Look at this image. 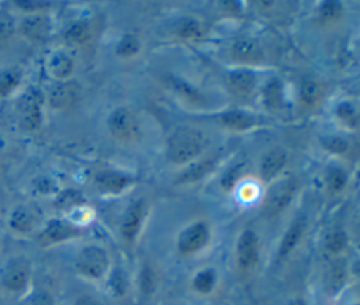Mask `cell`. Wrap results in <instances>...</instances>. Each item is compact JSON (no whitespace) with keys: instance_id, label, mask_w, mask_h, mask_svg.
<instances>
[{"instance_id":"cell-1","label":"cell","mask_w":360,"mask_h":305,"mask_svg":"<svg viewBox=\"0 0 360 305\" xmlns=\"http://www.w3.org/2000/svg\"><path fill=\"white\" fill-rule=\"evenodd\" d=\"M207 146L205 135L195 128L181 126L166 142V156L172 163L183 164L197 157Z\"/></svg>"},{"instance_id":"cell-2","label":"cell","mask_w":360,"mask_h":305,"mask_svg":"<svg viewBox=\"0 0 360 305\" xmlns=\"http://www.w3.org/2000/svg\"><path fill=\"white\" fill-rule=\"evenodd\" d=\"M32 268L30 260L22 256L10 257L0 271V285L13 295L24 294L31 283Z\"/></svg>"},{"instance_id":"cell-3","label":"cell","mask_w":360,"mask_h":305,"mask_svg":"<svg viewBox=\"0 0 360 305\" xmlns=\"http://www.w3.org/2000/svg\"><path fill=\"white\" fill-rule=\"evenodd\" d=\"M75 268L82 277L91 281H100L110 270V257L103 247L90 245L77 253Z\"/></svg>"},{"instance_id":"cell-4","label":"cell","mask_w":360,"mask_h":305,"mask_svg":"<svg viewBox=\"0 0 360 305\" xmlns=\"http://www.w3.org/2000/svg\"><path fill=\"white\" fill-rule=\"evenodd\" d=\"M211 239V231L207 222L195 221L180 231L176 239V249L181 256H191L201 252Z\"/></svg>"},{"instance_id":"cell-5","label":"cell","mask_w":360,"mask_h":305,"mask_svg":"<svg viewBox=\"0 0 360 305\" xmlns=\"http://www.w3.org/2000/svg\"><path fill=\"white\" fill-rule=\"evenodd\" d=\"M108 131L112 138L121 142H129L141 134V125L136 114L128 107L115 108L107 121Z\"/></svg>"},{"instance_id":"cell-6","label":"cell","mask_w":360,"mask_h":305,"mask_svg":"<svg viewBox=\"0 0 360 305\" xmlns=\"http://www.w3.org/2000/svg\"><path fill=\"white\" fill-rule=\"evenodd\" d=\"M83 235V228L68 219H49L38 233V242L42 246H53Z\"/></svg>"},{"instance_id":"cell-7","label":"cell","mask_w":360,"mask_h":305,"mask_svg":"<svg viewBox=\"0 0 360 305\" xmlns=\"http://www.w3.org/2000/svg\"><path fill=\"white\" fill-rule=\"evenodd\" d=\"M235 257H236V266L242 273H249L257 266L260 259V245L255 231L252 229L242 231L236 242Z\"/></svg>"},{"instance_id":"cell-8","label":"cell","mask_w":360,"mask_h":305,"mask_svg":"<svg viewBox=\"0 0 360 305\" xmlns=\"http://www.w3.org/2000/svg\"><path fill=\"white\" fill-rule=\"evenodd\" d=\"M295 190H297V183L294 179H287L284 181H280L277 186H274L269 191L263 202V212L267 216H274L283 212L291 202Z\"/></svg>"},{"instance_id":"cell-9","label":"cell","mask_w":360,"mask_h":305,"mask_svg":"<svg viewBox=\"0 0 360 305\" xmlns=\"http://www.w3.org/2000/svg\"><path fill=\"white\" fill-rule=\"evenodd\" d=\"M41 107H42V97L38 90L30 89L21 96L18 101V110L21 115V122L27 129L35 131L39 128L42 122Z\"/></svg>"},{"instance_id":"cell-10","label":"cell","mask_w":360,"mask_h":305,"mask_svg":"<svg viewBox=\"0 0 360 305\" xmlns=\"http://www.w3.org/2000/svg\"><path fill=\"white\" fill-rule=\"evenodd\" d=\"M146 211L148 205L143 198H139L135 202H132L125 211L121 222V236L127 243L135 242L143 223V219L146 216Z\"/></svg>"},{"instance_id":"cell-11","label":"cell","mask_w":360,"mask_h":305,"mask_svg":"<svg viewBox=\"0 0 360 305\" xmlns=\"http://www.w3.org/2000/svg\"><path fill=\"white\" fill-rule=\"evenodd\" d=\"M134 183V177L117 170H104L96 174L94 187L101 194L115 195L127 190Z\"/></svg>"},{"instance_id":"cell-12","label":"cell","mask_w":360,"mask_h":305,"mask_svg":"<svg viewBox=\"0 0 360 305\" xmlns=\"http://www.w3.org/2000/svg\"><path fill=\"white\" fill-rule=\"evenodd\" d=\"M7 225L8 229L15 235H28L35 228V216L28 207L18 205L10 212Z\"/></svg>"},{"instance_id":"cell-13","label":"cell","mask_w":360,"mask_h":305,"mask_svg":"<svg viewBox=\"0 0 360 305\" xmlns=\"http://www.w3.org/2000/svg\"><path fill=\"white\" fill-rule=\"evenodd\" d=\"M287 163V153L280 149L274 148L263 155L260 160V177L264 181L273 180L285 166Z\"/></svg>"},{"instance_id":"cell-14","label":"cell","mask_w":360,"mask_h":305,"mask_svg":"<svg viewBox=\"0 0 360 305\" xmlns=\"http://www.w3.org/2000/svg\"><path fill=\"white\" fill-rule=\"evenodd\" d=\"M77 86L72 82H59L49 91V103L53 108H69L77 100Z\"/></svg>"},{"instance_id":"cell-15","label":"cell","mask_w":360,"mask_h":305,"mask_svg":"<svg viewBox=\"0 0 360 305\" xmlns=\"http://www.w3.org/2000/svg\"><path fill=\"white\" fill-rule=\"evenodd\" d=\"M51 30L49 20L42 14H30L21 22V32L31 41H42L48 37Z\"/></svg>"},{"instance_id":"cell-16","label":"cell","mask_w":360,"mask_h":305,"mask_svg":"<svg viewBox=\"0 0 360 305\" xmlns=\"http://www.w3.org/2000/svg\"><path fill=\"white\" fill-rule=\"evenodd\" d=\"M305 231V221L304 219H297L294 221V223H291V226L285 231L278 250H277V260H284L300 243L302 233Z\"/></svg>"},{"instance_id":"cell-17","label":"cell","mask_w":360,"mask_h":305,"mask_svg":"<svg viewBox=\"0 0 360 305\" xmlns=\"http://www.w3.org/2000/svg\"><path fill=\"white\" fill-rule=\"evenodd\" d=\"M46 67L52 77L58 79L59 82H65L72 74L75 63H73V59L66 52L58 51L49 56Z\"/></svg>"},{"instance_id":"cell-18","label":"cell","mask_w":360,"mask_h":305,"mask_svg":"<svg viewBox=\"0 0 360 305\" xmlns=\"http://www.w3.org/2000/svg\"><path fill=\"white\" fill-rule=\"evenodd\" d=\"M228 86L238 96H248L256 86V76L252 70L238 69L228 74Z\"/></svg>"},{"instance_id":"cell-19","label":"cell","mask_w":360,"mask_h":305,"mask_svg":"<svg viewBox=\"0 0 360 305\" xmlns=\"http://www.w3.org/2000/svg\"><path fill=\"white\" fill-rule=\"evenodd\" d=\"M232 56L239 62L252 63L262 58V48L256 39L240 38L232 45Z\"/></svg>"},{"instance_id":"cell-20","label":"cell","mask_w":360,"mask_h":305,"mask_svg":"<svg viewBox=\"0 0 360 305\" xmlns=\"http://www.w3.org/2000/svg\"><path fill=\"white\" fill-rule=\"evenodd\" d=\"M215 163H217V157H207V159L198 160L190 164L184 171H181L176 181L179 184H188V183L198 181L214 169Z\"/></svg>"},{"instance_id":"cell-21","label":"cell","mask_w":360,"mask_h":305,"mask_svg":"<svg viewBox=\"0 0 360 305\" xmlns=\"http://www.w3.org/2000/svg\"><path fill=\"white\" fill-rule=\"evenodd\" d=\"M219 124L232 131H246L256 124V118L250 114L232 110L219 115Z\"/></svg>"},{"instance_id":"cell-22","label":"cell","mask_w":360,"mask_h":305,"mask_svg":"<svg viewBox=\"0 0 360 305\" xmlns=\"http://www.w3.org/2000/svg\"><path fill=\"white\" fill-rule=\"evenodd\" d=\"M323 96V86L315 79H304L298 89V98L302 105L314 107Z\"/></svg>"},{"instance_id":"cell-23","label":"cell","mask_w":360,"mask_h":305,"mask_svg":"<svg viewBox=\"0 0 360 305\" xmlns=\"http://www.w3.org/2000/svg\"><path fill=\"white\" fill-rule=\"evenodd\" d=\"M217 284V273L214 268H202L200 270L191 281L193 290L201 295H207L212 292Z\"/></svg>"},{"instance_id":"cell-24","label":"cell","mask_w":360,"mask_h":305,"mask_svg":"<svg viewBox=\"0 0 360 305\" xmlns=\"http://www.w3.org/2000/svg\"><path fill=\"white\" fill-rule=\"evenodd\" d=\"M90 37H91L90 25L86 21L73 22L65 31V39L72 45H83L90 39Z\"/></svg>"},{"instance_id":"cell-25","label":"cell","mask_w":360,"mask_h":305,"mask_svg":"<svg viewBox=\"0 0 360 305\" xmlns=\"http://www.w3.org/2000/svg\"><path fill=\"white\" fill-rule=\"evenodd\" d=\"M21 82V73L17 69L8 67L0 70V97L10 96Z\"/></svg>"},{"instance_id":"cell-26","label":"cell","mask_w":360,"mask_h":305,"mask_svg":"<svg viewBox=\"0 0 360 305\" xmlns=\"http://www.w3.org/2000/svg\"><path fill=\"white\" fill-rule=\"evenodd\" d=\"M262 97H263V103L266 107L269 108H277L281 105L283 103V89H281V83L277 79L270 80L263 91H262Z\"/></svg>"},{"instance_id":"cell-27","label":"cell","mask_w":360,"mask_h":305,"mask_svg":"<svg viewBox=\"0 0 360 305\" xmlns=\"http://www.w3.org/2000/svg\"><path fill=\"white\" fill-rule=\"evenodd\" d=\"M176 34L181 39H195L201 37L202 27L195 18H183L176 25Z\"/></svg>"},{"instance_id":"cell-28","label":"cell","mask_w":360,"mask_h":305,"mask_svg":"<svg viewBox=\"0 0 360 305\" xmlns=\"http://www.w3.org/2000/svg\"><path fill=\"white\" fill-rule=\"evenodd\" d=\"M141 49V42H139V38L134 34H127L124 35L120 42L117 44V48H115V53L120 56V58H132L135 56Z\"/></svg>"},{"instance_id":"cell-29","label":"cell","mask_w":360,"mask_h":305,"mask_svg":"<svg viewBox=\"0 0 360 305\" xmlns=\"http://www.w3.org/2000/svg\"><path fill=\"white\" fill-rule=\"evenodd\" d=\"M347 246V236L340 228H335L326 235L325 249L332 254H339Z\"/></svg>"},{"instance_id":"cell-30","label":"cell","mask_w":360,"mask_h":305,"mask_svg":"<svg viewBox=\"0 0 360 305\" xmlns=\"http://www.w3.org/2000/svg\"><path fill=\"white\" fill-rule=\"evenodd\" d=\"M342 15V4L339 1L326 0L319 6L318 18L323 24H329L333 21H338Z\"/></svg>"},{"instance_id":"cell-31","label":"cell","mask_w":360,"mask_h":305,"mask_svg":"<svg viewBox=\"0 0 360 305\" xmlns=\"http://www.w3.org/2000/svg\"><path fill=\"white\" fill-rule=\"evenodd\" d=\"M346 277H347V273H346V267L342 261H336L330 266L329 268V274H328V285L329 288L336 292L339 291L345 281H346Z\"/></svg>"},{"instance_id":"cell-32","label":"cell","mask_w":360,"mask_h":305,"mask_svg":"<svg viewBox=\"0 0 360 305\" xmlns=\"http://www.w3.org/2000/svg\"><path fill=\"white\" fill-rule=\"evenodd\" d=\"M138 284H139V290L143 295H149L155 291L156 284H158V278L156 274L153 271V268L148 264H145L138 275Z\"/></svg>"},{"instance_id":"cell-33","label":"cell","mask_w":360,"mask_h":305,"mask_svg":"<svg viewBox=\"0 0 360 305\" xmlns=\"http://www.w3.org/2000/svg\"><path fill=\"white\" fill-rule=\"evenodd\" d=\"M336 117L346 126L353 128V126L357 125V111H356V108H354V105L352 103L343 101V103L338 104V107H336Z\"/></svg>"},{"instance_id":"cell-34","label":"cell","mask_w":360,"mask_h":305,"mask_svg":"<svg viewBox=\"0 0 360 305\" xmlns=\"http://www.w3.org/2000/svg\"><path fill=\"white\" fill-rule=\"evenodd\" d=\"M322 146L333 155H345L349 150V142L342 136H326L322 139Z\"/></svg>"},{"instance_id":"cell-35","label":"cell","mask_w":360,"mask_h":305,"mask_svg":"<svg viewBox=\"0 0 360 305\" xmlns=\"http://www.w3.org/2000/svg\"><path fill=\"white\" fill-rule=\"evenodd\" d=\"M346 173L340 169H332L328 173V184L332 191H340L346 184Z\"/></svg>"},{"instance_id":"cell-36","label":"cell","mask_w":360,"mask_h":305,"mask_svg":"<svg viewBox=\"0 0 360 305\" xmlns=\"http://www.w3.org/2000/svg\"><path fill=\"white\" fill-rule=\"evenodd\" d=\"M28 305H56V301L49 291L37 290L31 294Z\"/></svg>"},{"instance_id":"cell-37","label":"cell","mask_w":360,"mask_h":305,"mask_svg":"<svg viewBox=\"0 0 360 305\" xmlns=\"http://www.w3.org/2000/svg\"><path fill=\"white\" fill-rule=\"evenodd\" d=\"M14 24L7 13H0V42H4L13 34Z\"/></svg>"},{"instance_id":"cell-38","label":"cell","mask_w":360,"mask_h":305,"mask_svg":"<svg viewBox=\"0 0 360 305\" xmlns=\"http://www.w3.org/2000/svg\"><path fill=\"white\" fill-rule=\"evenodd\" d=\"M49 3L45 1H34V0H20L15 1V6H18L24 11H30L31 14H35L38 10H42L48 6Z\"/></svg>"},{"instance_id":"cell-39","label":"cell","mask_w":360,"mask_h":305,"mask_svg":"<svg viewBox=\"0 0 360 305\" xmlns=\"http://www.w3.org/2000/svg\"><path fill=\"white\" fill-rule=\"evenodd\" d=\"M173 86L179 90V91H181L187 98H190V100H193V101H200L201 98H200V94L194 90V89H191L188 84H184L183 82H180V80H173Z\"/></svg>"},{"instance_id":"cell-40","label":"cell","mask_w":360,"mask_h":305,"mask_svg":"<svg viewBox=\"0 0 360 305\" xmlns=\"http://www.w3.org/2000/svg\"><path fill=\"white\" fill-rule=\"evenodd\" d=\"M239 174H240V166H236V167L231 169V170L224 176V179H222V186L231 190V188L236 184V181H238V179H239Z\"/></svg>"},{"instance_id":"cell-41","label":"cell","mask_w":360,"mask_h":305,"mask_svg":"<svg viewBox=\"0 0 360 305\" xmlns=\"http://www.w3.org/2000/svg\"><path fill=\"white\" fill-rule=\"evenodd\" d=\"M73 305H104V304L93 295H80L75 299Z\"/></svg>"},{"instance_id":"cell-42","label":"cell","mask_w":360,"mask_h":305,"mask_svg":"<svg viewBox=\"0 0 360 305\" xmlns=\"http://www.w3.org/2000/svg\"><path fill=\"white\" fill-rule=\"evenodd\" d=\"M292 305H305V302L301 301V299H298V301H295Z\"/></svg>"}]
</instances>
